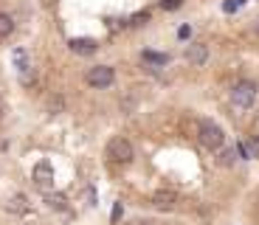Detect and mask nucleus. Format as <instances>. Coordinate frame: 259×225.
<instances>
[{
    "label": "nucleus",
    "mask_w": 259,
    "mask_h": 225,
    "mask_svg": "<svg viewBox=\"0 0 259 225\" xmlns=\"http://www.w3.org/2000/svg\"><path fill=\"white\" fill-rule=\"evenodd\" d=\"M0 110H3V107H0Z\"/></svg>",
    "instance_id": "aec40b11"
},
{
    "label": "nucleus",
    "mask_w": 259,
    "mask_h": 225,
    "mask_svg": "<svg viewBox=\"0 0 259 225\" xmlns=\"http://www.w3.org/2000/svg\"><path fill=\"white\" fill-rule=\"evenodd\" d=\"M68 48H71L73 54H79V57H88V54L96 51V42H93V39H84V37H76V39L68 42Z\"/></svg>",
    "instance_id": "0eeeda50"
},
{
    "label": "nucleus",
    "mask_w": 259,
    "mask_h": 225,
    "mask_svg": "<svg viewBox=\"0 0 259 225\" xmlns=\"http://www.w3.org/2000/svg\"><path fill=\"white\" fill-rule=\"evenodd\" d=\"M197 138H200V144L208 147V149H220L223 144H226V132H223V127H217V124L208 121V118L200 121V127H197Z\"/></svg>",
    "instance_id": "f257e3e1"
},
{
    "label": "nucleus",
    "mask_w": 259,
    "mask_h": 225,
    "mask_svg": "<svg viewBox=\"0 0 259 225\" xmlns=\"http://www.w3.org/2000/svg\"><path fill=\"white\" fill-rule=\"evenodd\" d=\"M256 28H259V20H256Z\"/></svg>",
    "instance_id": "6ab92c4d"
},
{
    "label": "nucleus",
    "mask_w": 259,
    "mask_h": 225,
    "mask_svg": "<svg viewBox=\"0 0 259 225\" xmlns=\"http://www.w3.org/2000/svg\"><path fill=\"white\" fill-rule=\"evenodd\" d=\"M237 152H240L242 158H253V155H251V147H248V141H240V144H237Z\"/></svg>",
    "instance_id": "2eb2a0df"
},
{
    "label": "nucleus",
    "mask_w": 259,
    "mask_h": 225,
    "mask_svg": "<svg viewBox=\"0 0 259 225\" xmlns=\"http://www.w3.org/2000/svg\"><path fill=\"white\" fill-rule=\"evenodd\" d=\"M248 147H251L253 158H259V138H251V141H248Z\"/></svg>",
    "instance_id": "f3484780"
},
{
    "label": "nucleus",
    "mask_w": 259,
    "mask_h": 225,
    "mask_svg": "<svg viewBox=\"0 0 259 225\" xmlns=\"http://www.w3.org/2000/svg\"><path fill=\"white\" fill-rule=\"evenodd\" d=\"M149 203H152L158 211H172V208H178L181 197H178L175 192H155L152 197H149Z\"/></svg>",
    "instance_id": "39448f33"
},
{
    "label": "nucleus",
    "mask_w": 259,
    "mask_h": 225,
    "mask_svg": "<svg viewBox=\"0 0 259 225\" xmlns=\"http://www.w3.org/2000/svg\"><path fill=\"white\" fill-rule=\"evenodd\" d=\"M104 155H107L110 163H130L136 152H133V144H130L127 138H113V141L107 144V149H104Z\"/></svg>",
    "instance_id": "f03ea898"
},
{
    "label": "nucleus",
    "mask_w": 259,
    "mask_h": 225,
    "mask_svg": "<svg viewBox=\"0 0 259 225\" xmlns=\"http://www.w3.org/2000/svg\"><path fill=\"white\" fill-rule=\"evenodd\" d=\"M46 203H48L51 208H65V206H68L65 194H46Z\"/></svg>",
    "instance_id": "f8f14e48"
},
{
    "label": "nucleus",
    "mask_w": 259,
    "mask_h": 225,
    "mask_svg": "<svg viewBox=\"0 0 259 225\" xmlns=\"http://www.w3.org/2000/svg\"><path fill=\"white\" fill-rule=\"evenodd\" d=\"M147 20H149L147 12H138V14H133V17H130V26H144Z\"/></svg>",
    "instance_id": "4468645a"
},
{
    "label": "nucleus",
    "mask_w": 259,
    "mask_h": 225,
    "mask_svg": "<svg viewBox=\"0 0 259 225\" xmlns=\"http://www.w3.org/2000/svg\"><path fill=\"white\" fill-rule=\"evenodd\" d=\"M186 59H189L192 65H203V62L208 59V48H206V45H189Z\"/></svg>",
    "instance_id": "1a4fd4ad"
},
{
    "label": "nucleus",
    "mask_w": 259,
    "mask_h": 225,
    "mask_svg": "<svg viewBox=\"0 0 259 225\" xmlns=\"http://www.w3.org/2000/svg\"><path fill=\"white\" fill-rule=\"evenodd\" d=\"M144 62H152V65H166V62H169V54H155V51H144Z\"/></svg>",
    "instance_id": "9b49d317"
},
{
    "label": "nucleus",
    "mask_w": 259,
    "mask_h": 225,
    "mask_svg": "<svg viewBox=\"0 0 259 225\" xmlns=\"http://www.w3.org/2000/svg\"><path fill=\"white\" fill-rule=\"evenodd\" d=\"M12 31H14V20L9 17V14H0V39L9 37Z\"/></svg>",
    "instance_id": "9d476101"
},
{
    "label": "nucleus",
    "mask_w": 259,
    "mask_h": 225,
    "mask_svg": "<svg viewBox=\"0 0 259 225\" xmlns=\"http://www.w3.org/2000/svg\"><path fill=\"white\" fill-rule=\"evenodd\" d=\"M183 0H161V9H166V12H172V9H178Z\"/></svg>",
    "instance_id": "dca6fc26"
},
{
    "label": "nucleus",
    "mask_w": 259,
    "mask_h": 225,
    "mask_svg": "<svg viewBox=\"0 0 259 225\" xmlns=\"http://www.w3.org/2000/svg\"><path fill=\"white\" fill-rule=\"evenodd\" d=\"M113 79H116V71H113L110 65H96V68H91V73H88V84H91V87H110Z\"/></svg>",
    "instance_id": "20e7f679"
},
{
    "label": "nucleus",
    "mask_w": 259,
    "mask_h": 225,
    "mask_svg": "<svg viewBox=\"0 0 259 225\" xmlns=\"http://www.w3.org/2000/svg\"><path fill=\"white\" fill-rule=\"evenodd\" d=\"M138 225H158V222H152V219H141Z\"/></svg>",
    "instance_id": "a211bd4d"
},
{
    "label": "nucleus",
    "mask_w": 259,
    "mask_h": 225,
    "mask_svg": "<svg viewBox=\"0 0 259 225\" xmlns=\"http://www.w3.org/2000/svg\"><path fill=\"white\" fill-rule=\"evenodd\" d=\"M253 99H256V84L253 82H240L237 87L231 90V102H234V107H251L253 104Z\"/></svg>",
    "instance_id": "7ed1b4c3"
},
{
    "label": "nucleus",
    "mask_w": 259,
    "mask_h": 225,
    "mask_svg": "<svg viewBox=\"0 0 259 225\" xmlns=\"http://www.w3.org/2000/svg\"><path fill=\"white\" fill-rule=\"evenodd\" d=\"M6 211L26 214L28 211V197H26V194H12V197H9V203H6Z\"/></svg>",
    "instance_id": "6e6552de"
},
{
    "label": "nucleus",
    "mask_w": 259,
    "mask_h": 225,
    "mask_svg": "<svg viewBox=\"0 0 259 225\" xmlns=\"http://www.w3.org/2000/svg\"><path fill=\"white\" fill-rule=\"evenodd\" d=\"M34 183H37V189H42V192H48V189L54 186L51 163H37V166H34Z\"/></svg>",
    "instance_id": "423d86ee"
},
{
    "label": "nucleus",
    "mask_w": 259,
    "mask_h": 225,
    "mask_svg": "<svg viewBox=\"0 0 259 225\" xmlns=\"http://www.w3.org/2000/svg\"><path fill=\"white\" fill-rule=\"evenodd\" d=\"M217 161H220L223 166H231V163H234V149H223V152H220V158H217Z\"/></svg>",
    "instance_id": "ddd939ff"
}]
</instances>
